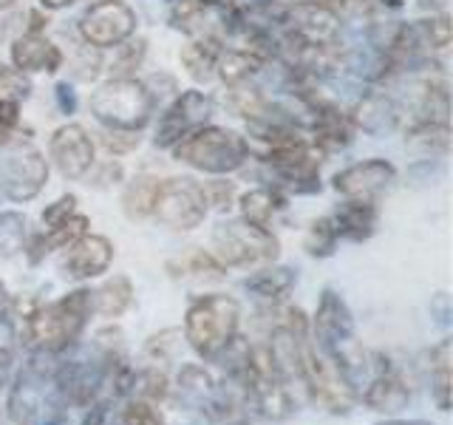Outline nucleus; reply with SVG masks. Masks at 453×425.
I'll list each match as a JSON object with an SVG mask.
<instances>
[{
    "label": "nucleus",
    "mask_w": 453,
    "mask_h": 425,
    "mask_svg": "<svg viewBox=\"0 0 453 425\" xmlns=\"http://www.w3.org/2000/svg\"><path fill=\"white\" fill-rule=\"evenodd\" d=\"M91 290H71L60 295L51 304H37L32 309H23L20 321V340L42 354H63L77 346V340L91 323Z\"/></svg>",
    "instance_id": "obj_1"
},
{
    "label": "nucleus",
    "mask_w": 453,
    "mask_h": 425,
    "mask_svg": "<svg viewBox=\"0 0 453 425\" xmlns=\"http://www.w3.org/2000/svg\"><path fill=\"white\" fill-rule=\"evenodd\" d=\"M241 329V304L230 295H198L184 312V340L204 363H216Z\"/></svg>",
    "instance_id": "obj_2"
},
{
    "label": "nucleus",
    "mask_w": 453,
    "mask_h": 425,
    "mask_svg": "<svg viewBox=\"0 0 453 425\" xmlns=\"http://www.w3.org/2000/svg\"><path fill=\"white\" fill-rule=\"evenodd\" d=\"M173 159L207 176H230L250 162V148L244 134L207 122L173 145Z\"/></svg>",
    "instance_id": "obj_3"
},
{
    "label": "nucleus",
    "mask_w": 453,
    "mask_h": 425,
    "mask_svg": "<svg viewBox=\"0 0 453 425\" xmlns=\"http://www.w3.org/2000/svg\"><path fill=\"white\" fill-rule=\"evenodd\" d=\"M88 108L103 128L136 134H142V128L153 120L156 111L145 82L136 77H111L99 82L88 99Z\"/></svg>",
    "instance_id": "obj_4"
},
{
    "label": "nucleus",
    "mask_w": 453,
    "mask_h": 425,
    "mask_svg": "<svg viewBox=\"0 0 453 425\" xmlns=\"http://www.w3.org/2000/svg\"><path fill=\"white\" fill-rule=\"evenodd\" d=\"M295 386L301 389L315 406L329 411V414H349L354 403L360 400V394L349 382V377L340 372L326 354H320L311 340L303 346L301 363H297Z\"/></svg>",
    "instance_id": "obj_5"
},
{
    "label": "nucleus",
    "mask_w": 453,
    "mask_h": 425,
    "mask_svg": "<svg viewBox=\"0 0 453 425\" xmlns=\"http://www.w3.org/2000/svg\"><path fill=\"white\" fill-rule=\"evenodd\" d=\"M212 252L219 255L224 267H264L275 264L280 255V241L273 230H258L244 219L219 221L212 230Z\"/></svg>",
    "instance_id": "obj_6"
},
{
    "label": "nucleus",
    "mask_w": 453,
    "mask_h": 425,
    "mask_svg": "<svg viewBox=\"0 0 453 425\" xmlns=\"http://www.w3.org/2000/svg\"><path fill=\"white\" fill-rule=\"evenodd\" d=\"M49 184V159L35 145L12 139L0 148V196L14 205L35 202Z\"/></svg>",
    "instance_id": "obj_7"
},
{
    "label": "nucleus",
    "mask_w": 453,
    "mask_h": 425,
    "mask_svg": "<svg viewBox=\"0 0 453 425\" xmlns=\"http://www.w3.org/2000/svg\"><path fill=\"white\" fill-rule=\"evenodd\" d=\"M309 340L334 366L343 363L354 349V315L337 290H323L315 315L309 321Z\"/></svg>",
    "instance_id": "obj_8"
},
{
    "label": "nucleus",
    "mask_w": 453,
    "mask_h": 425,
    "mask_svg": "<svg viewBox=\"0 0 453 425\" xmlns=\"http://www.w3.org/2000/svg\"><path fill=\"white\" fill-rule=\"evenodd\" d=\"M207 212L210 207L202 190V182H196L193 176L162 179L153 205V219L159 224L170 227L176 233H190L204 224Z\"/></svg>",
    "instance_id": "obj_9"
},
{
    "label": "nucleus",
    "mask_w": 453,
    "mask_h": 425,
    "mask_svg": "<svg viewBox=\"0 0 453 425\" xmlns=\"http://www.w3.org/2000/svg\"><path fill=\"white\" fill-rule=\"evenodd\" d=\"M136 12L125 0H94V4L80 14L77 32L85 46L96 51L117 49L125 40L136 35Z\"/></svg>",
    "instance_id": "obj_10"
},
{
    "label": "nucleus",
    "mask_w": 453,
    "mask_h": 425,
    "mask_svg": "<svg viewBox=\"0 0 453 425\" xmlns=\"http://www.w3.org/2000/svg\"><path fill=\"white\" fill-rule=\"evenodd\" d=\"M212 111H216V103L212 97L198 91V89H188L179 91L170 103L165 105V111L159 113V125H156V136L153 145L159 151H173V145L193 134L196 128H202L210 122Z\"/></svg>",
    "instance_id": "obj_11"
},
{
    "label": "nucleus",
    "mask_w": 453,
    "mask_h": 425,
    "mask_svg": "<svg viewBox=\"0 0 453 425\" xmlns=\"http://www.w3.org/2000/svg\"><path fill=\"white\" fill-rule=\"evenodd\" d=\"M49 162L60 170V176L80 182L96 165V142L82 125L65 122L49 139Z\"/></svg>",
    "instance_id": "obj_12"
},
{
    "label": "nucleus",
    "mask_w": 453,
    "mask_h": 425,
    "mask_svg": "<svg viewBox=\"0 0 453 425\" xmlns=\"http://www.w3.org/2000/svg\"><path fill=\"white\" fill-rule=\"evenodd\" d=\"M396 182V167L388 159H372L354 162L343 170H337L332 176V188L343 198H365V202H377L380 196H386Z\"/></svg>",
    "instance_id": "obj_13"
},
{
    "label": "nucleus",
    "mask_w": 453,
    "mask_h": 425,
    "mask_svg": "<svg viewBox=\"0 0 453 425\" xmlns=\"http://www.w3.org/2000/svg\"><path fill=\"white\" fill-rule=\"evenodd\" d=\"M113 241L108 236L99 233H85L77 241H71L68 247H63L57 269L65 281H91L108 273L113 264Z\"/></svg>",
    "instance_id": "obj_14"
},
{
    "label": "nucleus",
    "mask_w": 453,
    "mask_h": 425,
    "mask_svg": "<svg viewBox=\"0 0 453 425\" xmlns=\"http://www.w3.org/2000/svg\"><path fill=\"white\" fill-rule=\"evenodd\" d=\"M280 32L301 40V42H309V46H337L340 42V14L329 6L295 4L287 9Z\"/></svg>",
    "instance_id": "obj_15"
},
{
    "label": "nucleus",
    "mask_w": 453,
    "mask_h": 425,
    "mask_svg": "<svg viewBox=\"0 0 453 425\" xmlns=\"http://www.w3.org/2000/svg\"><path fill=\"white\" fill-rule=\"evenodd\" d=\"M374 375L368 377L365 389L360 391V400L365 408L377 411V414H396V411L408 408L411 403V382L396 366L388 363V358L374 354Z\"/></svg>",
    "instance_id": "obj_16"
},
{
    "label": "nucleus",
    "mask_w": 453,
    "mask_h": 425,
    "mask_svg": "<svg viewBox=\"0 0 453 425\" xmlns=\"http://www.w3.org/2000/svg\"><path fill=\"white\" fill-rule=\"evenodd\" d=\"M351 120H354V128H357V131H365L372 136H386V134L396 131L405 120L403 99L394 97L391 89H386V85H377V89L365 91L360 103L354 105Z\"/></svg>",
    "instance_id": "obj_17"
},
{
    "label": "nucleus",
    "mask_w": 453,
    "mask_h": 425,
    "mask_svg": "<svg viewBox=\"0 0 453 425\" xmlns=\"http://www.w3.org/2000/svg\"><path fill=\"white\" fill-rule=\"evenodd\" d=\"M9 57H12V66L23 71V74H57L65 63V54L63 49L51 42L46 35H32V32H23L12 40L9 46Z\"/></svg>",
    "instance_id": "obj_18"
},
{
    "label": "nucleus",
    "mask_w": 453,
    "mask_h": 425,
    "mask_svg": "<svg viewBox=\"0 0 453 425\" xmlns=\"http://www.w3.org/2000/svg\"><path fill=\"white\" fill-rule=\"evenodd\" d=\"M334 230L340 241H354V244H363L374 233L380 224V207L377 202H365V198H343L332 212Z\"/></svg>",
    "instance_id": "obj_19"
},
{
    "label": "nucleus",
    "mask_w": 453,
    "mask_h": 425,
    "mask_svg": "<svg viewBox=\"0 0 453 425\" xmlns=\"http://www.w3.org/2000/svg\"><path fill=\"white\" fill-rule=\"evenodd\" d=\"M88 227H91V219H88V216H82V212L77 210L68 221L57 224V227H42L40 233L28 236L26 247H23V255L28 259V264L37 267V264L46 261V255H51V252H57V250L68 247L71 241H77L80 236L88 233Z\"/></svg>",
    "instance_id": "obj_20"
},
{
    "label": "nucleus",
    "mask_w": 453,
    "mask_h": 425,
    "mask_svg": "<svg viewBox=\"0 0 453 425\" xmlns=\"http://www.w3.org/2000/svg\"><path fill=\"white\" fill-rule=\"evenodd\" d=\"M235 202H238V212H241L238 219L258 227V230H273V221L278 212L287 207L289 196L280 188H275V184H261V188L241 193Z\"/></svg>",
    "instance_id": "obj_21"
},
{
    "label": "nucleus",
    "mask_w": 453,
    "mask_h": 425,
    "mask_svg": "<svg viewBox=\"0 0 453 425\" xmlns=\"http://www.w3.org/2000/svg\"><path fill=\"white\" fill-rule=\"evenodd\" d=\"M297 283V273L292 267H283V264H264L261 269H255L252 275L244 278V287L252 298H258L264 304H278L283 301Z\"/></svg>",
    "instance_id": "obj_22"
},
{
    "label": "nucleus",
    "mask_w": 453,
    "mask_h": 425,
    "mask_svg": "<svg viewBox=\"0 0 453 425\" xmlns=\"http://www.w3.org/2000/svg\"><path fill=\"white\" fill-rule=\"evenodd\" d=\"M221 49H224V40L219 37H210V35L190 37L179 51V63L196 82H210L216 77V63H219Z\"/></svg>",
    "instance_id": "obj_23"
},
{
    "label": "nucleus",
    "mask_w": 453,
    "mask_h": 425,
    "mask_svg": "<svg viewBox=\"0 0 453 425\" xmlns=\"http://www.w3.org/2000/svg\"><path fill=\"white\" fill-rule=\"evenodd\" d=\"M134 301H136V290H134V281L127 275H113L99 283L96 290H91L94 315L105 318V321L122 318L125 312L134 306Z\"/></svg>",
    "instance_id": "obj_24"
},
{
    "label": "nucleus",
    "mask_w": 453,
    "mask_h": 425,
    "mask_svg": "<svg viewBox=\"0 0 453 425\" xmlns=\"http://www.w3.org/2000/svg\"><path fill=\"white\" fill-rule=\"evenodd\" d=\"M405 145L425 156V159H439L450 151V125L436 120H414L405 125Z\"/></svg>",
    "instance_id": "obj_25"
},
{
    "label": "nucleus",
    "mask_w": 453,
    "mask_h": 425,
    "mask_svg": "<svg viewBox=\"0 0 453 425\" xmlns=\"http://www.w3.org/2000/svg\"><path fill=\"white\" fill-rule=\"evenodd\" d=\"M266 66L269 63L258 60V57L244 49H221L219 63H216V77L226 89H241V85H250L255 77L264 74Z\"/></svg>",
    "instance_id": "obj_26"
},
{
    "label": "nucleus",
    "mask_w": 453,
    "mask_h": 425,
    "mask_svg": "<svg viewBox=\"0 0 453 425\" xmlns=\"http://www.w3.org/2000/svg\"><path fill=\"white\" fill-rule=\"evenodd\" d=\"M162 179L153 174H136L122 190V212L131 221H145L153 219V205L156 193H159Z\"/></svg>",
    "instance_id": "obj_27"
},
{
    "label": "nucleus",
    "mask_w": 453,
    "mask_h": 425,
    "mask_svg": "<svg viewBox=\"0 0 453 425\" xmlns=\"http://www.w3.org/2000/svg\"><path fill=\"white\" fill-rule=\"evenodd\" d=\"M167 273L173 278H221L226 267L212 250H190L179 259H170Z\"/></svg>",
    "instance_id": "obj_28"
},
{
    "label": "nucleus",
    "mask_w": 453,
    "mask_h": 425,
    "mask_svg": "<svg viewBox=\"0 0 453 425\" xmlns=\"http://www.w3.org/2000/svg\"><path fill=\"white\" fill-rule=\"evenodd\" d=\"M431 360V397L439 411H450V337L439 340L428 352Z\"/></svg>",
    "instance_id": "obj_29"
},
{
    "label": "nucleus",
    "mask_w": 453,
    "mask_h": 425,
    "mask_svg": "<svg viewBox=\"0 0 453 425\" xmlns=\"http://www.w3.org/2000/svg\"><path fill=\"white\" fill-rule=\"evenodd\" d=\"M414 28H417V37L422 42V49L428 54L448 49L450 40H453V26H450L448 12H436V14H428V18H422V20H414Z\"/></svg>",
    "instance_id": "obj_30"
},
{
    "label": "nucleus",
    "mask_w": 453,
    "mask_h": 425,
    "mask_svg": "<svg viewBox=\"0 0 453 425\" xmlns=\"http://www.w3.org/2000/svg\"><path fill=\"white\" fill-rule=\"evenodd\" d=\"M28 241V219L18 210L0 212V259L20 255Z\"/></svg>",
    "instance_id": "obj_31"
},
{
    "label": "nucleus",
    "mask_w": 453,
    "mask_h": 425,
    "mask_svg": "<svg viewBox=\"0 0 453 425\" xmlns=\"http://www.w3.org/2000/svg\"><path fill=\"white\" fill-rule=\"evenodd\" d=\"M337 244H340V236L334 230L332 216H320L309 224L306 238H303V250L311 255V259H332L337 252Z\"/></svg>",
    "instance_id": "obj_32"
},
{
    "label": "nucleus",
    "mask_w": 453,
    "mask_h": 425,
    "mask_svg": "<svg viewBox=\"0 0 453 425\" xmlns=\"http://www.w3.org/2000/svg\"><path fill=\"white\" fill-rule=\"evenodd\" d=\"M145 57H148V40L145 37L125 40L122 46L113 49L111 74L113 77H136V71L145 66Z\"/></svg>",
    "instance_id": "obj_33"
},
{
    "label": "nucleus",
    "mask_w": 453,
    "mask_h": 425,
    "mask_svg": "<svg viewBox=\"0 0 453 425\" xmlns=\"http://www.w3.org/2000/svg\"><path fill=\"white\" fill-rule=\"evenodd\" d=\"M202 190H204V198H207V207L219 210V212H226L238 198L235 182H230L226 176H212V179L202 182Z\"/></svg>",
    "instance_id": "obj_34"
},
{
    "label": "nucleus",
    "mask_w": 453,
    "mask_h": 425,
    "mask_svg": "<svg viewBox=\"0 0 453 425\" xmlns=\"http://www.w3.org/2000/svg\"><path fill=\"white\" fill-rule=\"evenodd\" d=\"M0 97H12V99H20L23 103V99L32 97V80L14 66L0 63Z\"/></svg>",
    "instance_id": "obj_35"
},
{
    "label": "nucleus",
    "mask_w": 453,
    "mask_h": 425,
    "mask_svg": "<svg viewBox=\"0 0 453 425\" xmlns=\"http://www.w3.org/2000/svg\"><path fill=\"white\" fill-rule=\"evenodd\" d=\"M74 212H77V196L63 193L60 198H54L51 205H46V210L40 212V221H42V227H57V224L68 221Z\"/></svg>",
    "instance_id": "obj_36"
},
{
    "label": "nucleus",
    "mask_w": 453,
    "mask_h": 425,
    "mask_svg": "<svg viewBox=\"0 0 453 425\" xmlns=\"http://www.w3.org/2000/svg\"><path fill=\"white\" fill-rule=\"evenodd\" d=\"M99 142H103V148L111 153V156H125L139 148V134L136 131H111V128H103V134H99Z\"/></svg>",
    "instance_id": "obj_37"
},
{
    "label": "nucleus",
    "mask_w": 453,
    "mask_h": 425,
    "mask_svg": "<svg viewBox=\"0 0 453 425\" xmlns=\"http://www.w3.org/2000/svg\"><path fill=\"white\" fill-rule=\"evenodd\" d=\"M99 68H103V60H99V51L91 49V46H85L82 42V49L77 51V60H74V74L85 82H91L99 77Z\"/></svg>",
    "instance_id": "obj_38"
},
{
    "label": "nucleus",
    "mask_w": 453,
    "mask_h": 425,
    "mask_svg": "<svg viewBox=\"0 0 453 425\" xmlns=\"http://www.w3.org/2000/svg\"><path fill=\"white\" fill-rule=\"evenodd\" d=\"M85 179H91V182H94V188H108V184H117V182L125 179V170H122L119 162L108 159V162H103V165H94V167H91V174L85 176ZM91 182H88V184H91Z\"/></svg>",
    "instance_id": "obj_39"
},
{
    "label": "nucleus",
    "mask_w": 453,
    "mask_h": 425,
    "mask_svg": "<svg viewBox=\"0 0 453 425\" xmlns=\"http://www.w3.org/2000/svg\"><path fill=\"white\" fill-rule=\"evenodd\" d=\"M142 82H145V89H148V94L153 99V105H159L165 97L173 99L179 94V85H176V80L170 77V74H153V77L142 80Z\"/></svg>",
    "instance_id": "obj_40"
},
{
    "label": "nucleus",
    "mask_w": 453,
    "mask_h": 425,
    "mask_svg": "<svg viewBox=\"0 0 453 425\" xmlns=\"http://www.w3.org/2000/svg\"><path fill=\"white\" fill-rule=\"evenodd\" d=\"M0 128L12 134L20 128V99L0 97Z\"/></svg>",
    "instance_id": "obj_41"
},
{
    "label": "nucleus",
    "mask_w": 453,
    "mask_h": 425,
    "mask_svg": "<svg viewBox=\"0 0 453 425\" xmlns=\"http://www.w3.org/2000/svg\"><path fill=\"white\" fill-rule=\"evenodd\" d=\"M54 99H57V108H60V113H65V117H71V113L77 111V91L68 80L54 85Z\"/></svg>",
    "instance_id": "obj_42"
},
{
    "label": "nucleus",
    "mask_w": 453,
    "mask_h": 425,
    "mask_svg": "<svg viewBox=\"0 0 453 425\" xmlns=\"http://www.w3.org/2000/svg\"><path fill=\"white\" fill-rule=\"evenodd\" d=\"M46 9H32L28 12V26H26V32H32V35H46V26H49V14H42Z\"/></svg>",
    "instance_id": "obj_43"
},
{
    "label": "nucleus",
    "mask_w": 453,
    "mask_h": 425,
    "mask_svg": "<svg viewBox=\"0 0 453 425\" xmlns=\"http://www.w3.org/2000/svg\"><path fill=\"white\" fill-rule=\"evenodd\" d=\"M77 0H40V9H46V12H60V9H68V6H74Z\"/></svg>",
    "instance_id": "obj_44"
},
{
    "label": "nucleus",
    "mask_w": 453,
    "mask_h": 425,
    "mask_svg": "<svg viewBox=\"0 0 453 425\" xmlns=\"http://www.w3.org/2000/svg\"><path fill=\"white\" fill-rule=\"evenodd\" d=\"M377 425H431L428 420H400V417H388V420H380Z\"/></svg>",
    "instance_id": "obj_45"
},
{
    "label": "nucleus",
    "mask_w": 453,
    "mask_h": 425,
    "mask_svg": "<svg viewBox=\"0 0 453 425\" xmlns=\"http://www.w3.org/2000/svg\"><path fill=\"white\" fill-rule=\"evenodd\" d=\"M422 9H431V14L436 12H448V0H422Z\"/></svg>",
    "instance_id": "obj_46"
},
{
    "label": "nucleus",
    "mask_w": 453,
    "mask_h": 425,
    "mask_svg": "<svg viewBox=\"0 0 453 425\" xmlns=\"http://www.w3.org/2000/svg\"><path fill=\"white\" fill-rule=\"evenodd\" d=\"M9 304H12V295H9V290H6V283L0 281V312H4Z\"/></svg>",
    "instance_id": "obj_47"
},
{
    "label": "nucleus",
    "mask_w": 453,
    "mask_h": 425,
    "mask_svg": "<svg viewBox=\"0 0 453 425\" xmlns=\"http://www.w3.org/2000/svg\"><path fill=\"white\" fill-rule=\"evenodd\" d=\"M14 6H18V0H0V14H6V12H12Z\"/></svg>",
    "instance_id": "obj_48"
},
{
    "label": "nucleus",
    "mask_w": 453,
    "mask_h": 425,
    "mask_svg": "<svg viewBox=\"0 0 453 425\" xmlns=\"http://www.w3.org/2000/svg\"><path fill=\"white\" fill-rule=\"evenodd\" d=\"M12 139H14V134H12V131H4V128H0V148H4L6 142H12Z\"/></svg>",
    "instance_id": "obj_49"
},
{
    "label": "nucleus",
    "mask_w": 453,
    "mask_h": 425,
    "mask_svg": "<svg viewBox=\"0 0 453 425\" xmlns=\"http://www.w3.org/2000/svg\"><path fill=\"white\" fill-rule=\"evenodd\" d=\"M6 32H9V23L4 20V14H0V42L6 40Z\"/></svg>",
    "instance_id": "obj_50"
},
{
    "label": "nucleus",
    "mask_w": 453,
    "mask_h": 425,
    "mask_svg": "<svg viewBox=\"0 0 453 425\" xmlns=\"http://www.w3.org/2000/svg\"><path fill=\"white\" fill-rule=\"evenodd\" d=\"M346 4H360V6H368L372 0H346Z\"/></svg>",
    "instance_id": "obj_51"
}]
</instances>
